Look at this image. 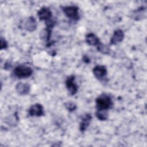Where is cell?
<instances>
[{"instance_id": "1", "label": "cell", "mask_w": 147, "mask_h": 147, "mask_svg": "<svg viewBox=\"0 0 147 147\" xmlns=\"http://www.w3.org/2000/svg\"><path fill=\"white\" fill-rule=\"evenodd\" d=\"M95 103L97 110H107L113 105L111 98L106 94H102L97 97Z\"/></svg>"}, {"instance_id": "2", "label": "cell", "mask_w": 147, "mask_h": 147, "mask_svg": "<svg viewBox=\"0 0 147 147\" xmlns=\"http://www.w3.org/2000/svg\"><path fill=\"white\" fill-rule=\"evenodd\" d=\"M33 73L32 69L28 66L26 65H18L17 66L14 71V75L18 78H26L32 75Z\"/></svg>"}, {"instance_id": "3", "label": "cell", "mask_w": 147, "mask_h": 147, "mask_svg": "<svg viewBox=\"0 0 147 147\" xmlns=\"http://www.w3.org/2000/svg\"><path fill=\"white\" fill-rule=\"evenodd\" d=\"M64 14L68 18L74 20H78L79 18V8L76 6H67L61 7Z\"/></svg>"}, {"instance_id": "4", "label": "cell", "mask_w": 147, "mask_h": 147, "mask_svg": "<svg viewBox=\"0 0 147 147\" xmlns=\"http://www.w3.org/2000/svg\"><path fill=\"white\" fill-rule=\"evenodd\" d=\"M92 72L97 79L102 81L106 78L107 71L105 66L98 65L94 67Z\"/></svg>"}, {"instance_id": "5", "label": "cell", "mask_w": 147, "mask_h": 147, "mask_svg": "<svg viewBox=\"0 0 147 147\" xmlns=\"http://www.w3.org/2000/svg\"><path fill=\"white\" fill-rule=\"evenodd\" d=\"M75 76L71 75L68 77L65 80V86L67 90L72 95H75L78 90V86L75 82Z\"/></svg>"}, {"instance_id": "6", "label": "cell", "mask_w": 147, "mask_h": 147, "mask_svg": "<svg viewBox=\"0 0 147 147\" xmlns=\"http://www.w3.org/2000/svg\"><path fill=\"white\" fill-rule=\"evenodd\" d=\"M28 113L32 117H41L44 114L42 106L39 103H35L32 105L28 110Z\"/></svg>"}, {"instance_id": "7", "label": "cell", "mask_w": 147, "mask_h": 147, "mask_svg": "<svg viewBox=\"0 0 147 147\" xmlns=\"http://www.w3.org/2000/svg\"><path fill=\"white\" fill-rule=\"evenodd\" d=\"M37 16L40 20L46 21L52 18V12L49 8L44 6L37 11Z\"/></svg>"}, {"instance_id": "8", "label": "cell", "mask_w": 147, "mask_h": 147, "mask_svg": "<svg viewBox=\"0 0 147 147\" xmlns=\"http://www.w3.org/2000/svg\"><path fill=\"white\" fill-rule=\"evenodd\" d=\"M124 38V33L121 29H117L114 32L112 37L110 39L111 45H116L121 42Z\"/></svg>"}, {"instance_id": "9", "label": "cell", "mask_w": 147, "mask_h": 147, "mask_svg": "<svg viewBox=\"0 0 147 147\" xmlns=\"http://www.w3.org/2000/svg\"><path fill=\"white\" fill-rule=\"evenodd\" d=\"M16 91L21 95H25L29 93L30 91V86L28 83H18L16 86Z\"/></svg>"}, {"instance_id": "10", "label": "cell", "mask_w": 147, "mask_h": 147, "mask_svg": "<svg viewBox=\"0 0 147 147\" xmlns=\"http://www.w3.org/2000/svg\"><path fill=\"white\" fill-rule=\"evenodd\" d=\"M24 27L26 30L30 32L35 30L37 28V22L36 19L33 17H29L25 22Z\"/></svg>"}, {"instance_id": "11", "label": "cell", "mask_w": 147, "mask_h": 147, "mask_svg": "<svg viewBox=\"0 0 147 147\" xmlns=\"http://www.w3.org/2000/svg\"><path fill=\"white\" fill-rule=\"evenodd\" d=\"M91 119L92 117L90 114H86L83 116L81 120V122H80L79 126V129L81 131L83 132L87 129V127L90 125Z\"/></svg>"}, {"instance_id": "12", "label": "cell", "mask_w": 147, "mask_h": 147, "mask_svg": "<svg viewBox=\"0 0 147 147\" xmlns=\"http://www.w3.org/2000/svg\"><path fill=\"white\" fill-rule=\"evenodd\" d=\"M86 41L87 44L92 46H97L100 42L98 37L92 33H90L86 35Z\"/></svg>"}, {"instance_id": "13", "label": "cell", "mask_w": 147, "mask_h": 147, "mask_svg": "<svg viewBox=\"0 0 147 147\" xmlns=\"http://www.w3.org/2000/svg\"><path fill=\"white\" fill-rule=\"evenodd\" d=\"M132 18L136 20H141L146 17V9L144 7H141L137 10L133 11Z\"/></svg>"}, {"instance_id": "14", "label": "cell", "mask_w": 147, "mask_h": 147, "mask_svg": "<svg viewBox=\"0 0 147 147\" xmlns=\"http://www.w3.org/2000/svg\"><path fill=\"white\" fill-rule=\"evenodd\" d=\"M95 115L97 118L99 120H106L108 117L107 110H97L95 113Z\"/></svg>"}, {"instance_id": "15", "label": "cell", "mask_w": 147, "mask_h": 147, "mask_svg": "<svg viewBox=\"0 0 147 147\" xmlns=\"http://www.w3.org/2000/svg\"><path fill=\"white\" fill-rule=\"evenodd\" d=\"M97 49H98L100 53H103V54H105V55H108V54H109L110 51V49H109V48L107 45H106L102 44V42H100V43L97 45Z\"/></svg>"}, {"instance_id": "16", "label": "cell", "mask_w": 147, "mask_h": 147, "mask_svg": "<svg viewBox=\"0 0 147 147\" xmlns=\"http://www.w3.org/2000/svg\"><path fill=\"white\" fill-rule=\"evenodd\" d=\"M64 106L65 107V108L69 111H75L76 108H77V106L76 105L72 102H71V101H68L66 103H64Z\"/></svg>"}, {"instance_id": "17", "label": "cell", "mask_w": 147, "mask_h": 147, "mask_svg": "<svg viewBox=\"0 0 147 147\" xmlns=\"http://www.w3.org/2000/svg\"><path fill=\"white\" fill-rule=\"evenodd\" d=\"M7 47V42L6 40L2 37H1V44H0V49L2 50L3 49H5Z\"/></svg>"}]
</instances>
